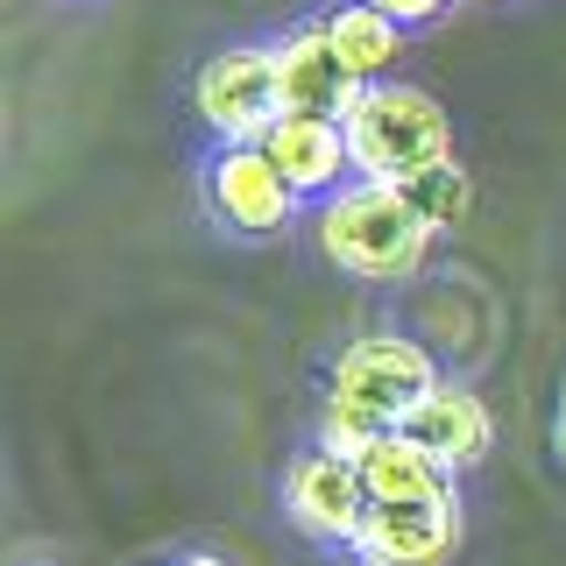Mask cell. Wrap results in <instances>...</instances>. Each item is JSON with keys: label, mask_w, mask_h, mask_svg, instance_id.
Returning a JSON list of instances; mask_svg holds the SVG:
<instances>
[{"label": "cell", "mask_w": 566, "mask_h": 566, "mask_svg": "<svg viewBox=\"0 0 566 566\" xmlns=\"http://www.w3.org/2000/svg\"><path fill=\"white\" fill-rule=\"evenodd\" d=\"M397 432H411L424 453L439 460L447 474H468V468H482L489 447H495V418H489V403L474 397L468 382H439L432 397L418 403L411 418L397 424Z\"/></svg>", "instance_id": "obj_10"}, {"label": "cell", "mask_w": 566, "mask_h": 566, "mask_svg": "<svg viewBox=\"0 0 566 566\" xmlns=\"http://www.w3.org/2000/svg\"><path fill=\"white\" fill-rule=\"evenodd\" d=\"M347 156L361 185H418V177L460 164L447 106L403 78L368 85V99L347 114Z\"/></svg>", "instance_id": "obj_2"}, {"label": "cell", "mask_w": 566, "mask_h": 566, "mask_svg": "<svg viewBox=\"0 0 566 566\" xmlns=\"http://www.w3.org/2000/svg\"><path fill=\"white\" fill-rule=\"evenodd\" d=\"M439 227L411 206L403 185H340L333 199H318V248L333 270L361 283H411L432 262Z\"/></svg>", "instance_id": "obj_1"}, {"label": "cell", "mask_w": 566, "mask_h": 566, "mask_svg": "<svg viewBox=\"0 0 566 566\" xmlns=\"http://www.w3.org/2000/svg\"><path fill=\"white\" fill-rule=\"evenodd\" d=\"M283 517L305 531L312 545H354V531L368 517V482L361 468H347V460H333L326 447L297 453L291 468H283Z\"/></svg>", "instance_id": "obj_6"}, {"label": "cell", "mask_w": 566, "mask_h": 566, "mask_svg": "<svg viewBox=\"0 0 566 566\" xmlns=\"http://www.w3.org/2000/svg\"><path fill=\"white\" fill-rule=\"evenodd\" d=\"M276 78H283V114H318V120H347L368 99V78H354L326 35V14L297 22L291 35H276Z\"/></svg>", "instance_id": "obj_8"}, {"label": "cell", "mask_w": 566, "mask_h": 566, "mask_svg": "<svg viewBox=\"0 0 566 566\" xmlns=\"http://www.w3.org/2000/svg\"><path fill=\"white\" fill-rule=\"evenodd\" d=\"M191 114L199 128L234 149V142H262L283 120V78H276V50L270 43H227L212 50L191 78Z\"/></svg>", "instance_id": "obj_4"}, {"label": "cell", "mask_w": 566, "mask_h": 566, "mask_svg": "<svg viewBox=\"0 0 566 566\" xmlns=\"http://www.w3.org/2000/svg\"><path fill=\"white\" fill-rule=\"evenodd\" d=\"M361 482H368V503H432V495H453V474L411 432H382L361 460Z\"/></svg>", "instance_id": "obj_12"}, {"label": "cell", "mask_w": 566, "mask_h": 566, "mask_svg": "<svg viewBox=\"0 0 566 566\" xmlns=\"http://www.w3.org/2000/svg\"><path fill=\"white\" fill-rule=\"evenodd\" d=\"M347 553L361 566H447L460 553V489L432 503H368Z\"/></svg>", "instance_id": "obj_7"}, {"label": "cell", "mask_w": 566, "mask_h": 566, "mask_svg": "<svg viewBox=\"0 0 566 566\" xmlns=\"http://www.w3.org/2000/svg\"><path fill=\"white\" fill-rule=\"evenodd\" d=\"M432 389H439V361L424 340H411V333H361L333 361L326 403H347V411L376 418L382 432H397Z\"/></svg>", "instance_id": "obj_3"}, {"label": "cell", "mask_w": 566, "mask_h": 566, "mask_svg": "<svg viewBox=\"0 0 566 566\" xmlns=\"http://www.w3.org/2000/svg\"><path fill=\"white\" fill-rule=\"evenodd\" d=\"M206 206H212V220H220L227 234L270 241V234H283V227L297 220L305 199L283 185V170L270 164L262 142H234V149H212V164H206Z\"/></svg>", "instance_id": "obj_5"}, {"label": "cell", "mask_w": 566, "mask_h": 566, "mask_svg": "<svg viewBox=\"0 0 566 566\" xmlns=\"http://www.w3.org/2000/svg\"><path fill=\"white\" fill-rule=\"evenodd\" d=\"M326 35H333V50H340V64L354 71V78H368V85H382L389 71L403 64V43H411V29L376 14L368 0H333Z\"/></svg>", "instance_id": "obj_11"}, {"label": "cell", "mask_w": 566, "mask_h": 566, "mask_svg": "<svg viewBox=\"0 0 566 566\" xmlns=\"http://www.w3.org/2000/svg\"><path fill=\"white\" fill-rule=\"evenodd\" d=\"M411 191V206L424 212V220L447 234V227H460L468 220V170L460 164H447V170H432V177H418V185H403Z\"/></svg>", "instance_id": "obj_14"}, {"label": "cell", "mask_w": 566, "mask_h": 566, "mask_svg": "<svg viewBox=\"0 0 566 566\" xmlns=\"http://www.w3.org/2000/svg\"><path fill=\"white\" fill-rule=\"evenodd\" d=\"M553 447H559V460H566V397H559V424H553Z\"/></svg>", "instance_id": "obj_16"}, {"label": "cell", "mask_w": 566, "mask_h": 566, "mask_svg": "<svg viewBox=\"0 0 566 566\" xmlns=\"http://www.w3.org/2000/svg\"><path fill=\"white\" fill-rule=\"evenodd\" d=\"M376 14H389V22H403V29H424V22H439V14H453V0H368Z\"/></svg>", "instance_id": "obj_15"}, {"label": "cell", "mask_w": 566, "mask_h": 566, "mask_svg": "<svg viewBox=\"0 0 566 566\" xmlns=\"http://www.w3.org/2000/svg\"><path fill=\"white\" fill-rule=\"evenodd\" d=\"M270 164L283 170V185L297 199H333V191L354 177L347 156V120H318V114H283L270 135H262Z\"/></svg>", "instance_id": "obj_9"}, {"label": "cell", "mask_w": 566, "mask_h": 566, "mask_svg": "<svg viewBox=\"0 0 566 566\" xmlns=\"http://www.w3.org/2000/svg\"><path fill=\"white\" fill-rule=\"evenodd\" d=\"M376 439H382V424H376V418L347 411V403H326V411H318V439H312V447H326L333 460H347V468H361Z\"/></svg>", "instance_id": "obj_13"}, {"label": "cell", "mask_w": 566, "mask_h": 566, "mask_svg": "<svg viewBox=\"0 0 566 566\" xmlns=\"http://www.w3.org/2000/svg\"><path fill=\"white\" fill-rule=\"evenodd\" d=\"M177 566H227V559H212V553H191V559H177Z\"/></svg>", "instance_id": "obj_17"}]
</instances>
